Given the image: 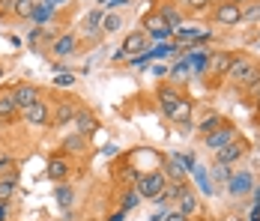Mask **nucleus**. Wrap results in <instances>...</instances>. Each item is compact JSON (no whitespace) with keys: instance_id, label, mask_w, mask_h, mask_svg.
I'll return each instance as SVG.
<instances>
[{"instance_id":"obj_46","label":"nucleus","mask_w":260,"mask_h":221,"mask_svg":"<svg viewBox=\"0 0 260 221\" xmlns=\"http://www.w3.org/2000/svg\"><path fill=\"white\" fill-rule=\"evenodd\" d=\"M231 3H236V6H242V3H245V0H231Z\"/></svg>"},{"instance_id":"obj_11","label":"nucleus","mask_w":260,"mask_h":221,"mask_svg":"<svg viewBox=\"0 0 260 221\" xmlns=\"http://www.w3.org/2000/svg\"><path fill=\"white\" fill-rule=\"evenodd\" d=\"M72 125H75V132H78V135L87 138V135H93V132L99 129V120H96V114H93V111H78V114H75V120H72Z\"/></svg>"},{"instance_id":"obj_38","label":"nucleus","mask_w":260,"mask_h":221,"mask_svg":"<svg viewBox=\"0 0 260 221\" xmlns=\"http://www.w3.org/2000/svg\"><path fill=\"white\" fill-rule=\"evenodd\" d=\"M161 221H185V215L177 209V212H165V215H161Z\"/></svg>"},{"instance_id":"obj_40","label":"nucleus","mask_w":260,"mask_h":221,"mask_svg":"<svg viewBox=\"0 0 260 221\" xmlns=\"http://www.w3.org/2000/svg\"><path fill=\"white\" fill-rule=\"evenodd\" d=\"M126 3H129V0H108L105 6H108V9H120V6H126Z\"/></svg>"},{"instance_id":"obj_33","label":"nucleus","mask_w":260,"mask_h":221,"mask_svg":"<svg viewBox=\"0 0 260 221\" xmlns=\"http://www.w3.org/2000/svg\"><path fill=\"white\" fill-rule=\"evenodd\" d=\"M212 176H215V182H228V179H231V168H228V165H215Z\"/></svg>"},{"instance_id":"obj_16","label":"nucleus","mask_w":260,"mask_h":221,"mask_svg":"<svg viewBox=\"0 0 260 221\" xmlns=\"http://www.w3.org/2000/svg\"><path fill=\"white\" fill-rule=\"evenodd\" d=\"M168 120H174V123H191V102H188V99H180V102H177V108H174V111H171V117H168Z\"/></svg>"},{"instance_id":"obj_45","label":"nucleus","mask_w":260,"mask_h":221,"mask_svg":"<svg viewBox=\"0 0 260 221\" xmlns=\"http://www.w3.org/2000/svg\"><path fill=\"white\" fill-rule=\"evenodd\" d=\"M0 221H6V203H0Z\"/></svg>"},{"instance_id":"obj_6","label":"nucleus","mask_w":260,"mask_h":221,"mask_svg":"<svg viewBox=\"0 0 260 221\" xmlns=\"http://www.w3.org/2000/svg\"><path fill=\"white\" fill-rule=\"evenodd\" d=\"M144 33H147V36H153V39H171V36H174V30L161 21V15H158V12H153V15H147V18H144Z\"/></svg>"},{"instance_id":"obj_19","label":"nucleus","mask_w":260,"mask_h":221,"mask_svg":"<svg viewBox=\"0 0 260 221\" xmlns=\"http://www.w3.org/2000/svg\"><path fill=\"white\" fill-rule=\"evenodd\" d=\"M54 197H57V203H60V209H72V203H75V192L69 188V185H57V192H54Z\"/></svg>"},{"instance_id":"obj_29","label":"nucleus","mask_w":260,"mask_h":221,"mask_svg":"<svg viewBox=\"0 0 260 221\" xmlns=\"http://www.w3.org/2000/svg\"><path fill=\"white\" fill-rule=\"evenodd\" d=\"M15 195V182H9V179H0V203H9Z\"/></svg>"},{"instance_id":"obj_2","label":"nucleus","mask_w":260,"mask_h":221,"mask_svg":"<svg viewBox=\"0 0 260 221\" xmlns=\"http://www.w3.org/2000/svg\"><path fill=\"white\" fill-rule=\"evenodd\" d=\"M147 39H150V36H147L144 30H135V33H129V36L123 39V48L117 51L114 57H117V60H123V57H129V54H144Z\"/></svg>"},{"instance_id":"obj_34","label":"nucleus","mask_w":260,"mask_h":221,"mask_svg":"<svg viewBox=\"0 0 260 221\" xmlns=\"http://www.w3.org/2000/svg\"><path fill=\"white\" fill-rule=\"evenodd\" d=\"M185 75H191L188 63H177V66H174V72H171V78H174V81H185Z\"/></svg>"},{"instance_id":"obj_24","label":"nucleus","mask_w":260,"mask_h":221,"mask_svg":"<svg viewBox=\"0 0 260 221\" xmlns=\"http://www.w3.org/2000/svg\"><path fill=\"white\" fill-rule=\"evenodd\" d=\"M33 0H12V15H18V18H30L33 15Z\"/></svg>"},{"instance_id":"obj_13","label":"nucleus","mask_w":260,"mask_h":221,"mask_svg":"<svg viewBox=\"0 0 260 221\" xmlns=\"http://www.w3.org/2000/svg\"><path fill=\"white\" fill-rule=\"evenodd\" d=\"M180 93L174 90V87H158V108H161V114H168L171 117V111L177 108V102H180Z\"/></svg>"},{"instance_id":"obj_36","label":"nucleus","mask_w":260,"mask_h":221,"mask_svg":"<svg viewBox=\"0 0 260 221\" xmlns=\"http://www.w3.org/2000/svg\"><path fill=\"white\" fill-rule=\"evenodd\" d=\"M102 27L108 30V33H111V30H120V15H108V18L102 21Z\"/></svg>"},{"instance_id":"obj_22","label":"nucleus","mask_w":260,"mask_h":221,"mask_svg":"<svg viewBox=\"0 0 260 221\" xmlns=\"http://www.w3.org/2000/svg\"><path fill=\"white\" fill-rule=\"evenodd\" d=\"M158 15H161V21L171 27V30H180V27H182V15L177 12V9H171V6H161V9H158Z\"/></svg>"},{"instance_id":"obj_44","label":"nucleus","mask_w":260,"mask_h":221,"mask_svg":"<svg viewBox=\"0 0 260 221\" xmlns=\"http://www.w3.org/2000/svg\"><path fill=\"white\" fill-rule=\"evenodd\" d=\"M251 192H254V203H260V185H254Z\"/></svg>"},{"instance_id":"obj_30","label":"nucleus","mask_w":260,"mask_h":221,"mask_svg":"<svg viewBox=\"0 0 260 221\" xmlns=\"http://www.w3.org/2000/svg\"><path fill=\"white\" fill-rule=\"evenodd\" d=\"M194 179H198V185H201L207 195H212V185H209V173L204 171V168H198V165H194Z\"/></svg>"},{"instance_id":"obj_20","label":"nucleus","mask_w":260,"mask_h":221,"mask_svg":"<svg viewBox=\"0 0 260 221\" xmlns=\"http://www.w3.org/2000/svg\"><path fill=\"white\" fill-rule=\"evenodd\" d=\"M182 182H165V188H161V195L156 197V203H165V200H180L182 195Z\"/></svg>"},{"instance_id":"obj_12","label":"nucleus","mask_w":260,"mask_h":221,"mask_svg":"<svg viewBox=\"0 0 260 221\" xmlns=\"http://www.w3.org/2000/svg\"><path fill=\"white\" fill-rule=\"evenodd\" d=\"M75 105L72 102H57V111L51 114V125L54 129H60V125H69L72 120H75Z\"/></svg>"},{"instance_id":"obj_7","label":"nucleus","mask_w":260,"mask_h":221,"mask_svg":"<svg viewBox=\"0 0 260 221\" xmlns=\"http://www.w3.org/2000/svg\"><path fill=\"white\" fill-rule=\"evenodd\" d=\"M245 155V141H231L228 147L215 149V162L218 165H234L236 159H242Z\"/></svg>"},{"instance_id":"obj_15","label":"nucleus","mask_w":260,"mask_h":221,"mask_svg":"<svg viewBox=\"0 0 260 221\" xmlns=\"http://www.w3.org/2000/svg\"><path fill=\"white\" fill-rule=\"evenodd\" d=\"M75 48H78V39H75L72 33H63V36L54 42V54H57V57H72Z\"/></svg>"},{"instance_id":"obj_41","label":"nucleus","mask_w":260,"mask_h":221,"mask_svg":"<svg viewBox=\"0 0 260 221\" xmlns=\"http://www.w3.org/2000/svg\"><path fill=\"white\" fill-rule=\"evenodd\" d=\"M3 179H9V182H18V171H6V173H3Z\"/></svg>"},{"instance_id":"obj_43","label":"nucleus","mask_w":260,"mask_h":221,"mask_svg":"<svg viewBox=\"0 0 260 221\" xmlns=\"http://www.w3.org/2000/svg\"><path fill=\"white\" fill-rule=\"evenodd\" d=\"M12 162H9V155H3V149H0V168H9Z\"/></svg>"},{"instance_id":"obj_14","label":"nucleus","mask_w":260,"mask_h":221,"mask_svg":"<svg viewBox=\"0 0 260 221\" xmlns=\"http://www.w3.org/2000/svg\"><path fill=\"white\" fill-rule=\"evenodd\" d=\"M231 60H234V54H231V51H218V54H212V57H209L207 66L215 75H228V69H231Z\"/></svg>"},{"instance_id":"obj_39","label":"nucleus","mask_w":260,"mask_h":221,"mask_svg":"<svg viewBox=\"0 0 260 221\" xmlns=\"http://www.w3.org/2000/svg\"><path fill=\"white\" fill-rule=\"evenodd\" d=\"M3 15H12V0H0V18Z\"/></svg>"},{"instance_id":"obj_18","label":"nucleus","mask_w":260,"mask_h":221,"mask_svg":"<svg viewBox=\"0 0 260 221\" xmlns=\"http://www.w3.org/2000/svg\"><path fill=\"white\" fill-rule=\"evenodd\" d=\"M45 173H48V179H66V173H69V165L63 162V159H51L48 162V168H45Z\"/></svg>"},{"instance_id":"obj_8","label":"nucleus","mask_w":260,"mask_h":221,"mask_svg":"<svg viewBox=\"0 0 260 221\" xmlns=\"http://www.w3.org/2000/svg\"><path fill=\"white\" fill-rule=\"evenodd\" d=\"M254 66H257L254 60H248V57H236V54H234L231 69H228V75H224V78H231V81H236V84H242V81H245V75L251 72Z\"/></svg>"},{"instance_id":"obj_26","label":"nucleus","mask_w":260,"mask_h":221,"mask_svg":"<svg viewBox=\"0 0 260 221\" xmlns=\"http://www.w3.org/2000/svg\"><path fill=\"white\" fill-rule=\"evenodd\" d=\"M51 15H54V3L45 0L42 6H36V9H33V15H30V18H33V21H48Z\"/></svg>"},{"instance_id":"obj_37","label":"nucleus","mask_w":260,"mask_h":221,"mask_svg":"<svg viewBox=\"0 0 260 221\" xmlns=\"http://www.w3.org/2000/svg\"><path fill=\"white\" fill-rule=\"evenodd\" d=\"M209 3H212V0H185V6H191L194 12H204Z\"/></svg>"},{"instance_id":"obj_25","label":"nucleus","mask_w":260,"mask_h":221,"mask_svg":"<svg viewBox=\"0 0 260 221\" xmlns=\"http://www.w3.org/2000/svg\"><path fill=\"white\" fill-rule=\"evenodd\" d=\"M102 21H105V15H102V9H93L87 18H84V30L87 33H96L99 27H102Z\"/></svg>"},{"instance_id":"obj_1","label":"nucleus","mask_w":260,"mask_h":221,"mask_svg":"<svg viewBox=\"0 0 260 221\" xmlns=\"http://www.w3.org/2000/svg\"><path fill=\"white\" fill-rule=\"evenodd\" d=\"M165 173H141L138 176V182H135V192L141 197H150V200H156L161 195V188H165Z\"/></svg>"},{"instance_id":"obj_31","label":"nucleus","mask_w":260,"mask_h":221,"mask_svg":"<svg viewBox=\"0 0 260 221\" xmlns=\"http://www.w3.org/2000/svg\"><path fill=\"white\" fill-rule=\"evenodd\" d=\"M138 203H141V195L132 188V192H126V195H123V206H120V209H123V212H129V209H135Z\"/></svg>"},{"instance_id":"obj_5","label":"nucleus","mask_w":260,"mask_h":221,"mask_svg":"<svg viewBox=\"0 0 260 221\" xmlns=\"http://www.w3.org/2000/svg\"><path fill=\"white\" fill-rule=\"evenodd\" d=\"M21 114H24V120H27L30 125H45V123H51L48 102H42V99H39V102H33V105H27Z\"/></svg>"},{"instance_id":"obj_28","label":"nucleus","mask_w":260,"mask_h":221,"mask_svg":"<svg viewBox=\"0 0 260 221\" xmlns=\"http://www.w3.org/2000/svg\"><path fill=\"white\" fill-rule=\"evenodd\" d=\"M221 125H224V120H221L218 114H212V117H207V120L198 125V129H201L204 135H212V132H215V129H221Z\"/></svg>"},{"instance_id":"obj_17","label":"nucleus","mask_w":260,"mask_h":221,"mask_svg":"<svg viewBox=\"0 0 260 221\" xmlns=\"http://www.w3.org/2000/svg\"><path fill=\"white\" fill-rule=\"evenodd\" d=\"M180 212L185 215V218L198 212V197H194V192H188V188H182V195H180Z\"/></svg>"},{"instance_id":"obj_35","label":"nucleus","mask_w":260,"mask_h":221,"mask_svg":"<svg viewBox=\"0 0 260 221\" xmlns=\"http://www.w3.org/2000/svg\"><path fill=\"white\" fill-rule=\"evenodd\" d=\"M54 84H57V87H72L75 78H72V72H60L57 78H54Z\"/></svg>"},{"instance_id":"obj_4","label":"nucleus","mask_w":260,"mask_h":221,"mask_svg":"<svg viewBox=\"0 0 260 221\" xmlns=\"http://www.w3.org/2000/svg\"><path fill=\"white\" fill-rule=\"evenodd\" d=\"M231 141H236V132H234V125H221V129H215L212 135H204V144H207V149H221V147H228Z\"/></svg>"},{"instance_id":"obj_27","label":"nucleus","mask_w":260,"mask_h":221,"mask_svg":"<svg viewBox=\"0 0 260 221\" xmlns=\"http://www.w3.org/2000/svg\"><path fill=\"white\" fill-rule=\"evenodd\" d=\"M84 144H87V138H84V135H72V138H66V141H63V149H66V152H81Z\"/></svg>"},{"instance_id":"obj_49","label":"nucleus","mask_w":260,"mask_h":221,"mask_svg":"<svg viewBox=\"0 0 260 221\" xmlns=\"http://www.w3.org/2000/svg\"><path fill=\"white\" fill-rule=\"evenodd\" d=\"M0 78H3V66H0Z\"/></svg>"},{"instance_id":"obj_42","label":"nucleus","mask_w":260,"mask_h":221,"mask_svg":"<svg viewBox=\"0 0 260 221\" xmlns=\"http://www.w3.org/2000/svg\"><path fill=\"white\" fill-rule=\"evenodd\" d=\"M126 218V212H123V209H120V212H111V215H108V221H123Z\"/></svg>"},{"instance_id":"obj_48","label":"nucleus","mask_w":260,"mask_h":221,"mask_svg":"<svg viewBox=\"0 0 260 221\" xmlns=\"http://www.w3.org/2000/svg\"><path fill=\"white\" fill-rule=\"evenodd\" d=\"M257 108H260V90H257Z\"/></svg>"},{"instance_id":"obj_10","label":"nucleus","mask_w":260,"mask_h":221,"mask_svg":"<svg viewBox=\"0 0 260 221\" xmlns=\"http://www.w3.org/2000/svg\"><path fill=\"white\" fill-rule=\"evenodd\" d=\"M254 188V176L251 173H231V179H228V192L236 197H242L245 192H251Z\"/></svg>"},{"instance_id":"obj_47","label":"nucleus","mask_w":260,"mask_h":221,"mask_svg":"<svg viewBox=\"0 0 260 221\" xmlns=\"http://www.w3.org/2000/svg\"><path fill=\"white\" fill-rule=\"evenodd\" d=\"M96 3H99V6H105V3H108V0H96Z\"/></svg>"},{"instance_id":"obj_23","label":"nucleus","mask_w":260,"mask_h":221,"mask_svg":"<svg viewBox=\"0 0 260 221\" xmlns=\"http://www.w3.org/2000/svg\"><path fill=\"white\" fill-rule=\"evenodd\" d=\"M15 111H18V108H15V99H12V93H0V120H9Z\"/></svg>"},{"instance_id":"obj_32","label":"nucleus","mask_w":260,"mask_h":221,"mask_svg":"<svg viewBox=\"0 0 260 221\" xmlns=\"http://www.w3.org/2000/svg\"><path fill=\"white\" fill-rule=\"evenodd\" d=\"M242 21H260V3H248L242 9Z\"/></svg>"},{"instance_id":"obj_21","label":"nucleus","mask_w":260,"mask_h":221,"mask_svg":"<svg viewBox=\"0 0 260 221\" xmlns=\"http://www.w3.org/2000/svg\"><path fill=\"white\" fill-rule=\"evenodd\" d=\"M185 165H182L180 162V155H174V159H171V162H168V179H171V182H182V179H185Z\"/></svg>"},{"instance_id":"obj_3","label":"nucleus","mask_w":260,"mask_h":221,"mask_svg":"<svg viewBox=\"0 0 260 221\" xmlns=\"http://www.w3.org/2000/svg\"><path fill=\"white\" fill-rule=\"evenodd\" d=\"M215 21L224 27H234L242 21V6H236V3H231V0H224V3H218L215 6Z\"/></svg>"},{"instance_id":"obj_9","label":"nucleus","mask_w":260,"mask_h":221,"mask_svg":"<svg viewBox=\"0 0 260 221\" xmlns=\"http://www.w3.org/2000/svg\"><path fill=\"white\" fill-rule=\"evenodd\" d=\"M12 99H15V108L24 111L27 105L39 102V87H33V84H18V87L12 90Z\"/></svg>"}]
</instances>
